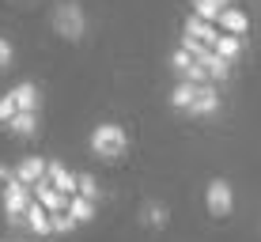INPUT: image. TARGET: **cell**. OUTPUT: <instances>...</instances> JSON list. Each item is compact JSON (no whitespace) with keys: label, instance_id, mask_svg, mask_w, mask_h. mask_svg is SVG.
Instances as JSON below:
<instances>
[{"label":"cell","instance_id":"6da1fadb","mask_svg":"<svg viewBox=\"0 0 261 242\" xmlns=\"http://www.w3.org/2000/svg\"><path fill=\"white\" fill-rule=\"evenodd\" d=\"M91 151L98 159H106V163H114V159H121L125 151H129V132H125L118 121L95 125L91 129Z\"/></svg>","mask_w":261,"mask_h":242},{"label":"cell","instance_id":"7a4b0ae2","mask_svg":"<svg viewBox=\"0 0 261 242\" xmlns=\"http://www.w3.org/2000/svg\"><path fill=\"white\" fill-rule=\"evenodd\" d=\"M49 23H53V31H57L61 38H68V42H80L84 31H87V15H84V8H80V0H61V4L53 8Z\"/></svg>","mask_w":261,"mask_h":242},{"label":"cell","instance_id":"3957f363","mask_svg":"<svg viewBox=\"0 0 261 242\" xmlns=\"http://www.w3.org/2000/svg\"><path fill=\"white\" fill-rule=\"evenodd\" d=\"M204 204H208L212 220H227L231 208H235V193H231V185L223 182V178H212L208 190H204Z\"/></svg>","mask_w":261,"mask_h":242},{"label":"cell","instance_id":"277c9868","mask_svg":"<svg viewBox=\"0 0 261 242\" xmlns=\"http://www.w3.org/2000/svg\"><path fill=\"white\" fill-rule=\"evenodd\" d=\"M31 201H34V190H31L27 182H19V178H12V182H8V190L0 193V204H4V216H27Z\"/></svg>","mask_w":261,"mask_h":242},{"label":"cell","instance_id":"5b68a950","mask_svg":"<svg viewBox=\"0 0 261 242\" xmlns=\"http://www.w3.org/2000/svg\"><path fill=\"white\" fill-rule=\"evenodd\" d=\"M182 34H186V38H197V42H208V46H216V38H220V23H212V19H204V15L190 12V15H186Z\"/></svg>","mask_w":261,"mask_h":242},{"label":"cell","instance_id":"8992f818","mask_svg":"<svg viewBox=\"0 0 261 242\" xmlns=\"http://www.w3.org/2000/svg\"><path fill=\"white\" fill-rule=\"evenodd\" d=\"M216 110H220V91H216V84H212V79H208V84H197L190 114H193V118H212Z\"/></svg>","mask_w":261,"mask_h":242},{"label":"cell","instance_id":"52a82bcc","mask_svg":"<svg viewBox=\"0 0 261 242\" xmlns=\"http://www.w3.org/2000/svg\"><path fill=\"white\" fill-rule=\"evenodd\" d=\"M46 170H49V159L27 155V159H19V167H15V178H19V182H27V185L34 190V182H42V178H46Z\"/></svg>","mask_w":261,"mask_h":242},{"label":"cell","instance_id":"ba28073f","mask_svg":"<svg viewBox=\"0 0 261 242\" xmlns=\"http://www.w3.org/2000/svg\"><path fill=\"white\" fill-rule=\"evenodd\" d=\"M27 227H31L34 235H53V212L38 201V197H34L31 208H27Z\"/></svg>","mask_w":261,"mask_h":242},{"label":"cell","instance_id":"9c48e42d","mask_svg":"<svg viewBox=\"0 0 261 242\" xmlns=\"http://www.w3.org/2000/svg\"><path fill=\"white\" fill-rule=\"evenodd\" d=\"M34 197H38V201L46 204L49 212H61V208H68V193H61L57 185L49 182V178H42V182H34Z\"/></svg>","mask_w":261,"mask_h":242},{"label":"cell","instance_id":"30bf717a","mask_svg":"<svg viewBox=\"0 0 261 242\" xmlns=\"http://www.w3.org/2000/svg\"><path fill=\"white\" fill-rule=\"evenodd\" d=\"M46 178H49L53 185H57L61 193H68V197L80 190V178L72 174V170H68L65 163H61V159H49V170H46Z\"/></svg>","mask_w":261,"mask_h":242},{"label":"cell","instance_id":"8fae6325","mask_svg":"<svg viewBox=\"0 0 261 242\" xmlns=\"http://www.w3.org/2000/svg\"><path fill=\"white\" fill-rule=\"evenodd\" d=\"M8 129H12V137H19V140L38 137V110H15V118L8 121Z\"/></svg>","mask_w":261,"mask_h":242},{"label":"cell","instance_id":"7c38bea8","mask_svg":"<svg viewBox=\"0 0 261 242\" xmlns=\"http://www.w3.org/2000/svg\"><path fill=\"white\" fill-rule=\"evenodd\" d=\"M220 31H227V34H246V31H250L246 12H239V8H223V12H220Z\"/></svg>","mask_w":261,"mask_h":242},{"label":"cell","instance_id":"4fadbf2b","mask_svg":"<svg viewBox=\"0 0 261 242\" xmlns=\"http://www.w3.org/2000/svg\"><path fill=\"white\" fill-rule=\"evenodd\" d=\"M12 98H15V106H19V110H38V87L31 84V79H23V84H15L12 87Z\"/></svg>","mask_w":261,"mask_h":242},{"label":"cell","instance_id":"5bb4252c","mask_svg":"<svg viewBox=\"0 0 261 242\" xmlns=\"http://www.w3.org/2000/svg\"><path fill=\"white\" fill-rule=\"evenodd\" d=\"M193 95H197V84H193V79H178V87L170 91V106H174V110H190V106H193Z\"/></svg>","mask_w":261,"mask_h":242},{"label":"cell","instance_id":"9a60e30c","mask_svg":"<svg viewBox=\"0 0 261 242\" xmlns=\"http://www.w3.org/2000/svg\"><path fill=\"white\" fill-rule=\"evenodd\" d=\"M95 204H98V201H91V197H84V193H72V197H68V212H72L80 223L95 220Z\"/></svg>","mask_w":261,"mask_h":242},{"label":"cell","instance_id":"2e32d148","mask_svg":"<svg viewBox=\"0 0 261 242\" xmlns=\"http://www.w3.org/2000/svg\"><path fill=\"white\" fill-rule=\"evenodd\" d=\"M216 53H223L227 61H239L242 57V34H227L223 31L220 38H216Z\"/></svg>","mask_w":261,"mask_h":242},{"label":"cell","instance_id":"e0dca14e","mask_svg":"<svg viewBox=\"0 0 261 242\" xmlns=\"http://www.w3.org/2000/svg\"><path fill=\"white\" fill-rule=\"evenodd\" d=\"M190 4H193V12H197V15H204V19L220 23V12L231 4V0H190Z\"/></svg>","mask_w":261,"mask_h":242},{"label":"cell","instance_id":"ac0fdd59","mask_svg":"<svg viewBox=\"0 0 261 242\" xmlns=\"http://www.w3.org/2000/svg\"><path fill=\"white\" fill-rule=\"evenodd\" d=\"M170 68H174L178 79H186V76H190V68H193V53L186 49V46H178L174 53H170Z\"/></svg>","mask_w":261,"mask_h":242},{"label":"cell","instance_id":"d6986e66","mask_svg":"<svg viewBox=\"0 0 261 242\" xmlns=\"http://www.w3.org/2000/svg\"><path fill=\"white\" fill-rule=\"evenodd\" d=\"M204 65H208V76H212V84H223V79L231 76V61L223 57V53H212V57L204 61Z\"/></svg>","mask_w":261,"mask_h":242},{"label":"cell","instance_id":"ffe728a7","mask_svg":"<svg viewBox=\"0 0 261 242\" xmlns=\"http://www.w3.org/2000/svg\"><path fill=\"white\" fill-rule=\"evenodd\" d=\"M167 220H170L167 204H144V223L148 227H167Z\"/></svg>","mask_w":261,"mask_h":242},{"label":"cell","instance_id":"44dd1931","mask_svg":"<svg viewBox=\"0 0 261 242\" xmlns=\"http://www.w3.org/2000/svg\"><path fill=\"white\" fill-rule=\"evenodd\" d=\"M15 110H19V106H15V98H12V91H4L0 95V125H8L15 118Z\"/></svg>","mask_w":261,"mask_h":242},{"label":"cell","instance_id":"7402d4cb","mask_svg":"<svg viewBox=\"0 0 261 242\" xmlns=\"http://www.w3.org/2000/svg\"><path fill=\"white\" fill-rule=\"evenodd\" d=\"M80 178V190L76 193H84V197H91V201H98V182H95V174H87V170H84V174H76Z\"/></svg>","mask_w":261,"mask_h":242},{"label":"cell","instance_id":"603a6c76","mask_svg":"<svg viewBox=\"0 0 261 242\" xmlns=\"http://www.w3.org/2000/svg\"><path fill=\"white\" fill-rule=\"evenodd\" d=\"M12 57H15L12 42H8V38H0V68H8V65H12Z\"/></svg>","mask_w":261,"mask_h":242},{"label":"cell","instance_id":"cb8c5ba5","mask_svg":"<svg viewBox=\"0 0 261 242\" xmlns=\"http://www.w3.org/2000/svg\"><path fill=\"white\" fill-rule=\"evenodd\" d=\"M12 178H15V170H8L4 163H0V193L8 190V182H12Z\"/></svg>","mask_w":261,"mask_h":242}]
</instances>
